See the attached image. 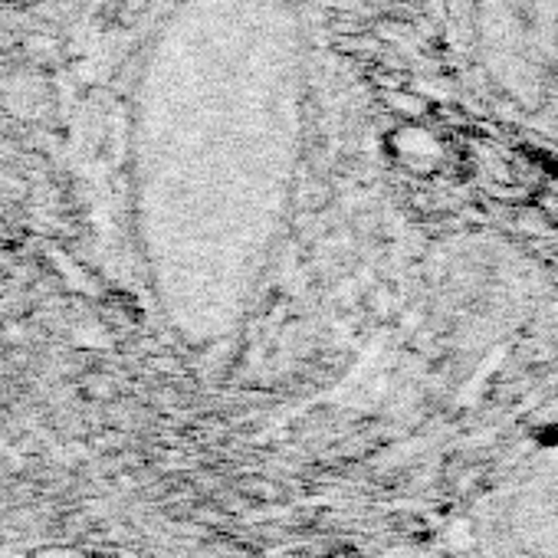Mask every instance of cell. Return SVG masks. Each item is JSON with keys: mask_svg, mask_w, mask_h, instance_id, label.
<instances>
[]
</instances>
